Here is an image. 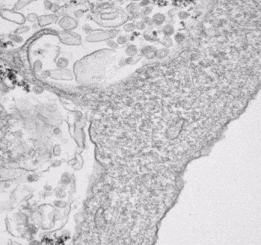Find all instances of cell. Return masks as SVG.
<instances>
[{
	"instance_id": "2",
	"label": "cell",
	"mask_w": 261,
	"mask_h": 245,
	"mask_svg": "<svg viewBox=\"0 0 261 245\" xmlns=\"http://www.w3.org/2000/svg\"><path fill=\"white\" fill-rule=\"evenodd\" d=\"M163 32L166 36H169L174 34L175 33V30L174 27L171 25H166L164 26L163 29Z\"/></svg>"
},
{
	"instance_id": "6",
	"label": "cell",
	"mask_w": 261,
	"mask_h": 245,
	"mask_svg": "<svg viewBox=\"0 0 261 245\" xmlns=\"http://www.w3.org/2000/svg\"><path fill=\"white\" fill-rule=\"evenodd\" d=\"M189 16H190V14L189 13H188L186 12H184V11L181 12L178 14V16L182 19H187L188 17H189Z\"/></svg>"
},
{
	"instance_id": "1",
	"label": "cell",
	"mask_w": 261,
	"mask_h": 245,
	"mask_svg": "<svg viewBox=\"0 0 261 245\" xmlns=\"http://www.w3.org/2000/svg\"><path fill=\"white\" fill-rule=\"evenodd\" d=\"M165 19V16L164 14H161V13H157L153 17V21L155 23L158 25H160L161 24H162L164 23Z\"/></svg>"
},
{
	"instance_id": "5",
	"label": "cell",
	"mask_w": 261,
	"mask_h": 245,
	"mask_svg": "<svg viewBox=\"0 0 261 245\" xmlns=\"http://www.w3.org/2000/svg\"><path fill=\"white\" fill-rule=\"evenodd\" d=\"M184 35L182 34V33H177V34L175 35V39L178 42H182L184 40Z\"/></svg>"
},
{
	"instance_id": "7",
	"label": "cell",
	"mask_w": 261,
	"mask_h": 245,
	"mask_svg": "<svg viewBox=\"0 0 261 245\" xmlns=\"http://www.w3.org/2000/svg\"><path fill=\"white\" fill-rule=\"evenodd\" d=\"M0 90L3 92H6L8 90V88L6 85L2 82H0Z\"/></svg>"
},
{
	"instance_id": "4",
	"label": "cell",
	"mask_w": 261,
	"mask_h": 245,
	"mask_svg": "<svg viewBox=\"0 0 261 245\" xmlns=\"http://www.w3.org/2000/svg\"><path fill=\"white\" fill-rule=\"evenodd\" d=\"M168 53H169V50L168 49H166V48L161 49L157 51L156 56L158 58H165L168 56Z\"/></svg>"
},
{
	"instance_id": "8",
	"label": "cell",
	"mask_w": 261,
	"mask_h": 245,
	"mask_svg": "<svg viewBox=\"0 0 261 245\" xmlns=\"http://www.w3.org/2000/svg\"><path fill=\"white\" fill-rule=\"evenodd\" d=\"M33 90L36 93H40L42 91V88L38 86H35L33 88Z\"/></svg>"
},
{
	"instance_id": "3",
	"label": "cell",
	"mask_w": 261,
	"mask_h": 245,
	"mask_svg": "<svg viewBox=\"0 0 261 245\" xmlns=\"http://www.w3.org/2000/svg\"><path fill=\"white\" fill-rule=\"evenodd\" d=\"M161 42L166 47H171L173 44L172 39L171 37H169V36H165L163 38Z\"/></svg>"
}]
</instances>
